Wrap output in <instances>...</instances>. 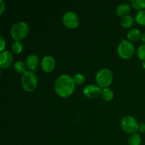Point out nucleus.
Instances as JSON below:
<instances>
[{
  "label": "nucleus",
  "instance_id": "obj_1",
  "mask_svg": "<svg viewBox=\"0 0 145 145\" xmlns=\"http://www.w3.org/2000/svg\"><path fill=\"white\" fill-rule=\"evenodd\" d=\"M54 87L58 96L62 98H67L74 91L75 83L72 76L67 74H62L56 79Z\"/></svg>",
  "mask_w": 145,
  "mask_h": 145
},
{
  "label": "nucleus",
  "instance_id": "obj_2",
  "mask_svg": "<svg viewBox=\"0 0 145 145\" xmlns=\"http://www.w3.org/2000/svg\"><path fill=\"white\" fill-rule=\"evenodd\" d=\"M11 35L15 41H21L28 35L29 26L24 21H19L12 25L11 28Z\"/></svg>",
  "mask_w": 145,
  "mask_h": 145
},
{
  "label": "nucleus",
  "instance_id": "obj_3",
  "mask_svg": "<svg viewBox=\"0 0 145 145\" xmlns=\"http://www.w3.org/2000/svg\"><path fill=\"white\" fill-rule=\"evenodd\" d=\"M21 84L25 91H34L38 86V79L36 75L31 70L25 72L21 76Z\"/></svg>",
  "mask_w": 145,
  "mask_h": 145
},
{
  "label": "nucleus",
  "instance_id": "obj_4",
  "mask_svg": "<svg viewBox=\"0 0 145 145\" xmlns=\"http://www.w3.org/2000/svg\"><path fill=\"white\" fill-rule=\"evenodd\" d=\"M113 79V72L108 69H102L97 72L96 76V82L99 87L107 88L112 83Z\"/></svg>",
  "mask_w": 145,
  "mask_h": 145
},
{
  "label": "nucleus",
  "instance_id": "obj_5",
  "mask_svg": "<svg viewBox=\"0 0 145 145\" xmlns=\"http://www.w3.org/2000/svg\"><path fill=\"white\" fill-rule=\"evenodd\" d=\"M135 48L130 41L122 40L118 47V54L121 58L127 59L134 55Z\"/></svg>",
  "mask_w": 145,
  "mask_h": 145
},
{
  "label": "nucleus",
  "instance_id": "obj_6",
  "mask_svg": "<svg viewBox=\"0 0 145 145\" xmlns=\"http://www.w3.org/2000/svg\"><path fill=\"white\" fill-rule=\"evenodd\" d=\"M120 127L125 133L133 134V133H135L137 130H138L139 124L134 117L127 116L121 119Z\"/></svg>",
  "mask_w": 145,
  "mask_h": 145
},
{
  "label": "nucleus",
  "instance_id": "obj_7",
  "mask_svg": "<svg viewBox=\"0 0 145 145\" xmlns=\"http://www.w3.org/2000/svg\"><path fill=\"white\" fill-rule=\"evenodd\" d=\"M62 23L67 28L74 29L79 24V18L77 14L73 11H67L62 16Z\"/></svg>",
  "mask_w": 145,
  "mask_h": 145
},
{
  "label": "nucleus",
  "instance_id": "obj_8",
  "mask_svg": "<svg viewBox=\"0 0 145 145\" xmlns=\"http://www.w3.org/2000/svg\"><path fill=\"white\" fill-rule=\"evenodd\" d=\"M40 65L42 70L49 73V72H52L56 67V61L53 57L50 55H47V56L43 57L41 60Z\"/></svg>",
  "mask_w": 145,
  "mask_h": 145
},
{
  "label": "nucleus",
  "instance_id": "obj_9",
  "mask_svg": "<svg viewBox=\"0 0 145 145\" xmlns=\"http://www.w3.org/2000/svg\"><path fill=\"white\" fill-rule=\"evenodd\" d=\"M102 89L99 86L94 84H89L83 90V93L85 96L89 99H95L101 95Z\"/></svg>",
  "mask_w": 145,
  "mask_h": 145
},
{
  "label": "nucleus",
  "instance_id": "obj_10",
  "mask_svg": "<svg viewBox=\"0 0 145 145\" xmlns=\"http://www.w3.org/2000/svg\"><path fill=\"white\" fill-rule=\"evenodd\" d=\"M13 62V56L9 51H3L0 54V67L7 69Z\"/></svg>",
  "mask_w": 145,
  "mask_h": 145
},
{
  "label": "nucleus",
  "instance_id": "obj_11",
  "mask_svg": "<svg viewBox=\"0 0 145 145\" xmlns=\"http://www.w3.org/2000/svg\"><path fill=\"white\" fill-rule=\"evenodd\" d=\"M25 64L27 65V67L33 72V71L36 69L38 64H39V58H38V56L37 55H35V54H31V55H28L26 58Z\"/></svg>",
  "mask_w": 145,
  "mask_h": 145
},
{
  "label": "nucleus",
  "instance_id": "obj_12",
  "mask_svg": "<svg viewBox=\"0 0 145 145\" xmlns=\"http://www.w3.org/2000/svg\"><path fill=\"white\" fill-rule=\"evenodd\" d=\"M130 10H131L130 6L128 4L123 3V4L118 6L117 8H116V14L118 16H125L128 15L129 13L130 12Z\"/></svg>",
  "mask_w": 145,
  "mask_h": 145
},
{
  "label": "nucleus",
  "instance_id": "obj_13",
  "mask_svg": "<svg viewBox=\"0 0 145 145\" xmlns=\"http://www.w3.org/2000/svg\"><path fill=\"white\" fill-rule=\"evenodd\" d=\"M127 37L129 41H130V42L131 41L135 42V41H137L140 39H141V31L139 29H137V28H133V29H131L127 33Z\"/></svg>",
  "mask_w": 145,
  "mask_h": 145
},
{
  "label": "nucleus",
  "instance_id": "obj_14",
  "mask_svg": "<svg viewBox=\"0 0 145 145\" xmlns=\"http://www.w3.org/2000/svg\"><path fill=\"white\" fill-rule=\"evenodd\" d=\"M135 21V19L131 16H125L122 17L121 19H120V25L125 28H130L134 24Z\"/></svg>",
  "mask_w": 145,
  "mask_h": 145
},
{
  "label": "nucleus",
  "instance_id": "obj_15",
  "mask_svg": "<svg viewBox=\"0 0 145 145\" xmlns=\"http://www.w3.org/2000/svg\"><path fill=\"white\" fill-rule=\"evenodd\" d=\"M142 143V137L137 133H133L129 137L128 144L129 145H140Z\"/></svg>",
  "mask_w": 145,
  "mask_h": 145
},
{
  "label": "nucleus",
  "instance_id": "obj_16",
  "mask_svg": "<svg viewBox=\"0 0 145 145\" xmlns=\"http://www.w3.org/2000/svg\"><path fill=\"white\" fill-rule=\"evenodd\" d=\"M101 96L105 101H111L112 99H113L114 93H113V91H112L110 88H104V89H102Z\"/></svg>",
  "mask_w": 145,
  "mask_h": 145
},
{
  "label": "nucleus",
  "instance_id": "obj_17",
  "mask_svg": "<svg viewBox=\"0 0 145 145\" xmlns=\"http://www.w3.org/2000/svg\"><path fill=\"white\" fill-rule=\"evenodd\" d=\"M27 65L25 62L23 61H17L14 64V69L16 72L19 74H24L25 72H27Z\"/></svg>",
  "mask_w": 145,
  "mask_h": 145
},
{
  "label": "nucleus",
  "instance_id": "obj_18",
  "mask_svg": "<svg viewBox=\"0 0 145 145\" xmlns=\"http://www.w3.org/2000/svg\"><path fill=\"white\" fill-rule=\"evenodd\" d=\"M135 19L137 24L145 26V9L139 11L136 14Z\"/></svg>",
  "mask_w": 145,
  "mask_h": 145
},
{
  "label": "nucleus",
  "instance_id": "obj_19",
  "mask_svg": "<svg viewBox=\"0 0 145 145\" xmlns=\"http://www.w3.org/2000/svg\"><path fill=\"white\" fill-rule=\"evenodd\" d=\"M131 5L135 9L141 11L145 8V0H132Z\"/></svg>",
  "mask_w": 145,
  "mask_h": 145
},
{
  "label": "nucleus",
  "instance_id": "obj_20",
  "mask_svg": "<svg viewBox=\"0 0 145 145\" xmlns=\"http://www.w3.org/2000/svg\"><path fill=\"white\" fill-rule=\"evenodd\" d=\"M11 50L15 54H19L24 50V45L21 41H15L11 45Z\"/></svg>",
  "mask_w": 145,
  "mask_h": 145
},
{
  "label": "nucleus",
  "instance_id": "obj_21",
  "mask_svg": "<svg viewBox=\"0 0 145 145\" xmlns=\"http://www.w3.org/2000/svg\"><path fill=\"white\" fill-rule=\"evenodd\" d=\"M74 82L75 84L76 85H81L82 84H84L86 80V77L84 74L81 73H77L75 74V76H74Z\"/></svg>",
  "mask_w": 145,
  "mask_h": 145
},
{
  "label": "nucleus",
  "instance_id": "obj_22",
  "mask_svg": "<svg viewBox=\"0 0 145 145\" xmlns=\"http://www.w3.org/2000/svg\"><path fill=\"white\" fill-rule=\"evenodd\" d=\"M137 55L140 60H145V43L139 47L137 50Z\"/></svg>",
  "mask_w": 145,
  "mask_h": 145
},
{
  "label": "nucleus",
  "instance_id": "obj_23",
  "mask_svg": "<svg viewBox=\"0 0 145 145\" xmlns=\"http://www.w3.org/2000/svg\"><path fill=\"white\" fill-rule=\"evenodd\" d=\"M6 47V42L4 40V38H3V36L0 37V50L1 52H3Z\"/></svg>",
  "mask_w": 145,
  "mask_h": 145
},
{
  "label": "nucleus",
  "instance_id": "obj_24",
  "mask_svg": "<svg viewBox=\"0 0 145 145\" xmlns=\"http://www.w3.org/2000/svg\"><path fill=\"white\" fill-rule=\"evenodd\" d=\"M5 8H6L5 3H4V1L1 0V1H0V14H1V15L4 13V10H5Z\"/></svg>",
  "mask_w": 145,
  "mask_h": 145
},
{
  "label": "nucleus",
  "instance_id": "obj_25",
  "mask_svg": "<svg viewBox=\"0 0 145 145\" xmlns=\"http://www.w3.org/2000/svg\"><path fill=\"white\" fill-rule=\"evenodd\" d=\"M138 130L142 133H145V123H140V124H139Z\"/></svg>",
  "mask_w": 145,
  "mask_h": 145
},
{
  "label": "nucleus",
  "instance_id": "obj_26",
  "mask_svg": "<svg viewBox=\"0 0 145 145\" xmlns=\"http://www.w3.org/2000/svg\"><path fill=\"white\" fill-rule=\"evenodd\" d=\"M141 40H142V41L143 42H144V43H145V33H143L142 35Z\"/></svg>",
  "mask_w": 145,
  "mask_h": 145
},
{
  "label": "nucleus",
  "instance_id": "obj_27",
  "mask_svg": "<svg viewBox=\"0 0 145 145\" xmlns=\"http://www.w3.org/2000/svg\"><path fill=\"white\" fill-rule=\"evenodd\" d=\"M142 67L145 69V60L142 61Z\"/></svg>",
  "mask_w": 145,
  "mask_h": 145
}]
</instances>
